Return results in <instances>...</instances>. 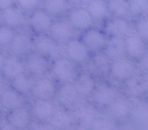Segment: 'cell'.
<instances>
[{"instance_id": "6da1fadb", "label": "cell", "mask_w": 148, "mask_h": 130, "mask_svg": "<svg viewBox=\"0 0 148 130\" xmlns=\"http://www.w3.org/2000/svg\"><path fill=\"white\" fill-rule=\"evenodd\" d=\"M33 51L39 53L50 61L62 56V48L48 34L38 35L33 39Z\"/></svg>"}, {"instance_id": "7a4b0ae2", "label": "cell", "mask_w": 148, "mask_h": 130, "mask_svg": "<svg viewBox=\"0 0 148 130\" xmlns=\"http://www.w3.org/2000/svg\"><path fill=\"white\" fill-rule=\"evenodd\" d=\"M49 72L51 77L61 83L72 82L77 74L75 63L66 57L62 56L52 61Z\"/></svg>"}, {"instance_id": "3957f363", "label": "cell", "mask_w": 148, "mask_h": 130, "mask_svg": "<svg viewBox=\"0 0 148 130\" xmlns=\"http://www.w3.org/2000/svg\"><path fill=\"white\" fill-rule=\"evenodd\" d=\"M66 20L74 31L84 32L94 27L95 21L85 7H71L66 14Z\"/></svg>"}, {"instance_id": "277c9868", "label": "cell", "mask_w": 148, "mask_h": 130, "mask_svg": "<svg viewBox=\"0 0 148 130\" xmlns=\"http://www.w3.org/2000/svg\"><path fill=\"white\" fill-rule=\"evenodd\" d=\"M25 71L36 78L46 76L50 70V60L35 51L23 58Z\"/></svg>"}, {"instance_id": "5b68a950", "label": "cell", "mask_w": 148, "mask_h": 130, "mask_svg": "<svg viewBox=\"0 0 148 130\" xmlns=\"http://www.w3.org/2000/svg\"><path fill=\"white\" fill-rule=\"evenodd\" d=\"M56 89V81L46 75L36 79L30 94L36 99L51 101L55 98Z\"/></svg>"}, {"instance_id": "8992f818", "label": "cell", "mask_w": 148, "mask_h": 130, "mask_svg": "<svg viewBox=\"0 0 148 130\" xmlns=\"http://www.w3.org/2000/svg\"><path fill=\"white\" fill-rule=\"evenodd\" d=\"M64 47L66 57L75 64H85L90 57V52L79 39L72 38Z\"/></svg>"}, {"instance_id": "52a82bcc", "label": "cell", "mask_w": 148, "mask_h": 130, "mask_svg": "<svg viewBox=\"0 0 148 130\" xmlns=\"http://www.w3.org/2000/svg\"><path fill=\"white\" fill-rule=\"evenodd\" d=\"M134 75H135V67L130 59L124 58L110 63L108 76L112 80L122 83Z\"/></svg>"}, {"instance_id": "ba28073f", "label": "cell", "mask_w": 148, "mask_h": 130, "mask_svg": "<svg viewBox=\"0 0 148 130\" xmlns=\"http://www.w3.org/2000/svg\"><path fill=\"white\" fill-rule=\"evenodd\" d=\"M108 37L102 30L92 27L82 35V40L90 53H102L105 49Z\"/></svg>"}, {"instance_id": "9c48e42d", "label": "cell", "mask_w": 148, "mask_h": 130, "mask_svg": "<svg viewBox=\"0 0 148 130\" xmlns=\"http://www.w3.org/2000/svg\"><path fill=\"white\" fill-rule=\"evenodd\" d=\"M110 63L109 59L103 52L94 53L85 63V68L93 77L106 79L109 74Z\"/></svg>"}, {"instance_id": "30bf717a", "label": "cell", "mask_w": 148, "mask_h": 130, "mask_svg": "<svg viewBox=\"0 0 148 130\" xmlns=\"http://www.w3.org/2000/svg\"><path fill=\"white\" fill-rule=\"evenodd\" d=\"M53 19L43 9L39 8L30 13L27 19V25L36 35L48 34Z\"/></svg>"}, {"instance_id": "8fae6325", "label": "cell", "mask_w": 148, "mask_h": 130, "mask_svg": "<svg viewBox=\"0 0 148 130\" xmlns=\"http://www.w3.org/2000/svg\"><path fill=\"white\" fill-rule=\"evenodd\" d=\"M2 24L13 30L23 28L27 24L26 13L15 4L0 12Z\"/></svg>"}, {"instance_id": "7c38bea8", "label": "cell", "mask_w": 148, "mask_h": 130, "mask_svg": "<svg viewBox=\"0 0 148 130\" xmlns=\"http://www.w3.org/2000/svg\"><path fill=\"white\" fill-rule=\"evenodd\" d=\"M74 30L66 20H53L48 35L59 45H64L74 38Z\"/></svg>"}, {"instance_id": "4fadbf2b", "label": "cell", "mask_w": 148, "mask_h": 130, "mask_svg": "<svg viewBox=\"0 0 148 130\" xmlns=\"http://www.w3.org/2000/svg\"><path fill=\"white\" fill-rule=\"evenodd\" d=\"M7 49L10 54L23 58L33 51V38L26 33H15Z\"/></svg>"}, {"instance_id": "5bb4252c", "label": "cell", "mask_w": 148, "mask_h": 130, "mask_svg": "<svg viewBox=\"0 0 148 130\" xmlns=\"http://www.w3.org/2000/svg\"><path fill=\"white\" fill-rule=\"evenodd\" d=\"M126 58L132 61H140L147 51L146 43L136 33H131L124 38Z\"/></svg>"}, {"instance_id": "9a60e30c", "label": "cell", "mask_w": 148, "mask_h": 130, "mask_svg": "<svg viewBox=\"0 0 148 130\" xmlns=\"http://www.w3.org/2000/svg\"><path fill=\"white\" fill-rule=\"evenodd\" d=\"M104 32L108 37H119L125 38L132 33V27L126 18L111 17L107 20L104 27Z\"/></svg>"}, {"instance_id": "2e32d148", "label": "cell", "mask_w": 148, "mask_h": 130, "mask_svg": "<svg viewBox=\"0 0 148 130\" xmlns=\"http://www.w3.org/2000/svg\"><path fill=\"white\" fill-rule=\"evenodd\" d=\"M72 83L81 97H90L97 85L95 77L87 71L77 74Z\"/></svg>"}, {"instance_id": "e0dca14e", "label": "cell", "mask_w": 148, "mask_h": 130, "mask_svg": "<svg viewBox=\"0 0 148 130\" xmlns=\"http://www.w3.org/2000/svg\"><path fill=\"white\" fill-rule=\"evenodd\" d=\"M25 71L24 60L22 58L8 55L6 56L2 69L0 73L1 77L10 81L18 75Z\"/></svg>"}, {"instance_id": "ac0fdd59", "label": "cell", "mask_w": 148, "mask_h": 130, "mask_svg": "<svg viewBox=\"0 0 148 130\" xmlns=\"http://www.w3.org/2000/svg\"><path fill=\"white\" fill-rule=\"evenodd\" d=\"M90 97L98 106H108L117 97V95L116 91L112 86L103 82L97 83Z\"/></svg>"}, {"instance_id": "d6986e66", "label": "cell", "mask_w": 148, "mask_h": 130, "mask_svg": "<svg viewBox=\"0 0 148 130\" xmlns=\"http://www.w3.org/2000/svg\"><path fill=\"white\" fill-rule=\"evenodd\" d=\"M79 98L72 82L62 83L57 86L55 98L58 103L64 107H70L77 103Z\"/></svg>"}, {"instance_id": "ffe728a7", "label": "cell", "mask_w": 148, "mask_h": 130, "mask_svg": "<svg viewBox=\"0 0 148 130\" xmlns=\"http://www.w3.org/2000/svg\"><path fill=\"white\" fill-rule=\"evenodd\" d=\"M37 78L27 71L23 72L10 81V86L23 96L30 94Z\"/></svg>"}, {"instance_id": "44dd1931", "label": "cell", "mask_w": 148, "mask_h": 130, "mask_svg": "<svg viewBox=\"0 0 148 130\" xmlns=\"http://www.w3.org/2000/svg\"><path fill=\"white\" fill-rule=\"evenodd\" d=\"M103 53L109 59L110 61L126 58L124 38L119 37H108Z\"/></svg>"}, {"instance_id": "7402d4cb", "label": "cell", "mask_w": 148, "mask_h": 130, "mask_svg": "<svg viewBox=\"0 0 148 130\" xmlns=\"http://www.w3.org/2000/svg\"><path fill=\"white\" fill-rule=\"evenodd\" d=\"M25 102L24 96L11 87L7 88L0 97V106L9 111L22 107Z\"/></svg>"}, {"instance_id": "603a6c76", "label": "cell", "mask_w": 148, "mask_h": 130, "mask_svg": "<svg viewBox=\"0 0 148 130\" xmlns=\"http://www.w3.org/2000/svg\"><path fill=\"white\" fill-rule=\"evenodd\" d=\"M121 83L124 93L129 97L138 98L147 91L144 79L136 75L131 76Z\"/></svg>"}, {"instance_id": "cb8c5ba5", "label": "cell", "mask_w": 148, "mask_h": 130, "mask_svg": "<svg viewBox=\"0 0 148 130\" xmlns=\"http://www.w3.org/2000/svg\"><path fill=\"white\" fill-rule=\"evenodd\" d=\"M53 18L66 16L71 8L67 0H42L41 7Z\"/></svg>"}, {"instance_id": "d4e9b609", "label": "cell", "mask_w": 148, "mask_h": 130, "mask_svg": "<svg viewBox=\"0 0 148 130\" xmlns=\"http://www.w3.org/2000/svg\"><path fill=\"white\" fill-rule=\"evenodd\" d=\"M7 121L8 123L18 129H25L30 125L31 116L29 111L24 106L10 111Z\"/></svg>"}, {"instance_id": "484cf974", "label": "cell", "mask_w": 148, "mask_h": 130, "mask_svg": "<svg viewBox=\"0 0 148 130\" xmlns=\"http://www.w3.org/2000/svg\"><path fill=\"white\" fill-rule=\"evenodd\" d=\"M85 8L95 22L103 21L109 16L107 0H90Z\"/></svg>"}, {"instance_id": "4316f807", "label": "cell", "mask_w": 148, "mask_h": 130, "mask_svg": "<svg viewBox=\"0 0 148 130\" xmlns=\"http://www.w3.org/2000/svg\"><path fill=\"white\" fill-rule=\"evenodd\" d=\"M54 111L51 101L36 99L33 104L32 112L35 117L40 121L50 119Z\"/></svg>"}, {"instance_id": "83f0119b", "label": "cell", "mask_w": 148, "mask_h": 130, "mask_svg": "<svg viewBox=\"0 0 148 130\" xmlns=\"http://www.w3.org/2000/svg\"><path fill=\"white\" fill-rule=\"evenodd\" d=\"M107 3L111 17L126 18L130 15L128 0H107Z\"/></svg>"}, {"instance_id": "f1b7e54d", "label": "cell", "mask_w": 148, "mask_h": 130, "mask_svg": "<svg viewBox=\"0 0 148 130\" xmlns=\"http://www.w3.org/2000/svg\"><path fill=\"white\" fill-rule=\"evenodd\" d=\"M50 120L51 125L54 129H66L69 128L72 124V118L69 113L62 109H54Z\"/></svg>"}, {"instance_id": "f546056e", "label": "cell", "mask_w": 148, "mask_h": 130, "mask_svg": "<svg viewBox=\"0 0 148 130\" xmlns=\"http://www.w3.org/2000/svg\"><path fill=\"white\" fill-rule=\"evenodd\" d=\"M108 106L111 114L117 119L127 117L131 110L130 103L124 98L116 97Z\"/></svg>"}, {"instance_id": "4dcf8cb0", "label": "cell", "mask_w": 148, "mask_h": 130, "mask_svg": "<svg viewBox=\"0 0 148 130\" xmlns=\"http://www.w3.org/2000/svg\"><path fill=\"white\" fill-rule=\"evenodd\" d=\"M130 14L134 17H140L146 13L148 0H128Z\"/></svg>"}, {"instance_id": "1f68e13d", "label": "cell", "mask_w": 148, "mask_h": 130, "mask_svg": "<svg viewBox=\"0 0 148 130\" xmlns=\"http://www.w3.org/2000/svg\"><path fill=\"white\" fill-rule=\"evenodd\" d=\"M14 34L15 32L13 29L4 24L0 26V49L8 47Z\"/></svg>"}, {"instance_id": "d6a6232c", "label": "cell", "mask_w": 148, "mask_h": 130, "mask_svg": "<svg viewBox=\"0 0 148 130\" xmlns=\"http://www.w3.org/2000/svg\"><path fill=\"white\" fill-rule=\"evenodd\" d=\"M42 0H14V4L25 13H31L40 8Z\"/></svg>"}, {"instance_id": "836d02e7", "label": "cell", "mask_w": 148, "mask_h": 130, "mask_svg": "<svg viewBox=\"0 0 148 130\" xmlns=\"http://www.w3.org/2000/svg\"><path fill=\"white\" fill-rule=\"evenodd\" d=\"M136 34L145 43L148 42V18H141L135 23Z\"/></svg>"}, {"instance_id": "e575fe53", "label": "cell", "mask_w": 148, "mask_h": 130, "mask_svg": "<svg viewBox=\"0 0 148 130\" xmlns=\"http://www.w3.org/2000/svg\"><path fill=\"white\" fill-rule=\"evenodd\" d=\"M93 115V112L92 109L88 107H82L78 109V112L77 114V116L79 118L84 119H90V116L92 117Z\"/></svg>"}, {"instance_id": "d590c367", "label": "cell", "mask_w": 148, "mask_h": 130, "mask_svg": "<svg viewBox=\"0 0 148 130\" xmlns=\"http://www.w3.org/2000/svg\"><path fill=\"white\" fill-rule=\"evenodd\" d=\"M70 7H86L90 0H67Z\"/></svg>"}, {"instance_id": "8d00e7d4", "label": "cell", "mask_w": 148, "mask_h": 130, "mask_svg": "<svg viewBox=\"0 0 148 130\" xmlns=\"http://www.w3.org/2000/svg\"><path fill=\"white\" fill-rule=\"evenodd\" d=\"M30 130H54V128L51 125L36 123L30 125Z\"/></svg>"}, {"instance_id": "74e56055", "label": "cell", "mask_w": 148, "mask_h": 130, "mask_svg": "<svg viewBox=\"0 0 148 130\" xmlns=\"http://www.w3.org/2000/svg\"><path fill=\"white\" fill-rule=\"evenodd\" d=\"M14 5V0H0V12Z\"/></svg>"}, {"instance_id": "f35d334b", "label": "cell", "mask_w": 148, "mask_h": 130, "mask_svg": "<svg viewBox=\"0 0 148 130\" xmlns=\"http://www.w3.org/2000/svg\"><path fill=\"white\" fill-rule=\"evenodd\" d=\"M140 63L141 67L148 73V50H147L144 56L140 60Z\"/></svg>"}, {"instance_id": "ab89813d", "label": "cell", "mask_w": 148, "mask_h": 130, "mask_svg": "<svg viewBox=\"0 0 148 130\" xmlns=\"http://www.w3.org/2000/svg\"><path fill=\"white\" fill-rule=\"evenodd\" d=\"M7 89V85H6L5 82H4V79L0 77V97L1 96L2 93H4V91Z\"/></svg>"}, {"instance_id": "60d3db41", "label": "cell", "mask_w": 148, "mask_h": 130, "mask_svg": "<svg viewBox=\"0 0 148 130\" xmlns=\"http://www.w3.org/2000/svg\"><path fill=\"white\" fill-rule=\"evenodd\" d=\"M0 130H19L17 128H15L14 127H13L12 125H10V123H5L0 128Z\"/></svg>"}, {"instance_id": "b9f144b4", "label": "cell", "mask_w": 148, "mask_h": 130, "mask_svg": "<svg viewBox=\"0 0 148 130\" xmlns=\"http://www.w3.org/2000/svg\"><path fill=\"white\" fill-rule=\"evenodd\" d=\"M5 58L6 56L4 54V53L0 50V73H1V69H2L3 65H4V60H5Z\"/></svg>"}, {"instance_id": "7bdbcfd3", "label": "cell", "mask_w": 148, "mask_h": 130, "mask_svg": "<svg viewBox=\"0 0 148 130\" xmlns=\"http://www.w3.org/2000/svg\"><path fill=\"white\" fill-rule=\"evenodd\" d=\"M144 81H145V83L146 90L148 91V73H147V75H146L145 77L144 78Z\"/></svg>"}, {"instance_id": "ee69618b", "label": "cell", "mask_w": 148, "mask_h": 130, "mask_svg": "<svg viewBox=\"0 0 148 130\" xmlns=\"http://www.w3.org/2000/svg\"><path fill=\"white\" fill-rule=\"evenodd\" d=\"M1 106H0V119H1Z\"/></svg>"}, {"instance_id": "f6af8a7d", "label": "cell", "mask_w": 148, "mask_h": 130, "mask_svg": "<svg viewBox=\"0 0 148 130\" xmlns=\"http://www.w3.org/2000/svg\"><path fill=\"white\" fill-rule=\"evenodd\" d=\"M146 14H147V18H148V7H147V11H146V13H145Z\"/></svg>"}, {"instance_id": "bcb514c9", "label": "cell", "mask_w": 148, "mask_h": 130, "mask_svg": "<svg viewBox=\"0 0 148 130\" xmlns=\"http://www.w3.org/2000/svg\"><path fill=\"white\" fill-rule=\"evenodd\" d=\"M1 24H2V22H1V17H0V26L1 25Z\"/></svg>"}]
</instances>
